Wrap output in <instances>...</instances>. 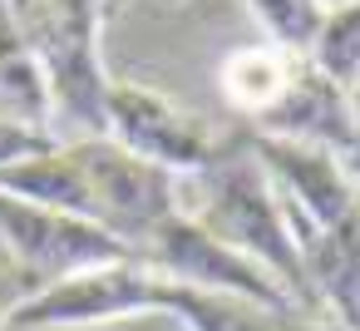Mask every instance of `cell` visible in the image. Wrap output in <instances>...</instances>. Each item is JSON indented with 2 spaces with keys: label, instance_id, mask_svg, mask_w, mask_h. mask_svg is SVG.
Here are the masks:
<instances>
[{
  "label": "cell",
  "instance_id": "16",
  "mask_svg": "<svg viewBox=\"0 0 360 331\" xmlns=\"http://www.w3.org/2000/svg\"><path fill=\"white\" fill-rule=\"evenodd\" d=\"M119 6H124V0H104V20H114V15H119Z\"/></svg>",
  "mask_w": 360,
  "mask_h": 331
},
{
  "label": "cell",
  "instance_id": "11",
  "mask_svg": "<svg viewBox=\"0 0 360 331\" xmlns=\"http://www.w3.org/2000/svg\"><path fill=\"white\" fill-rule=\"evenodd\" d=\"M262 15V25L271 30V40L291 55H306L321 20H326V0H247Z\"/></svg>",
  "mask_w": 360,
  "mask_h": 331
},
{
  "label": "cell",
  "instance_id": "6",
  "mask_svg": "<svg viewBox=\"0 0 360 331\" xmlns=\"http://www.w3.org/2000/svg\"><path fill=\"white\" fill-rule=\"evenodd\" d=\"M222 134L227 129H212L207 119H198L183 104L163 99L158 89L109 85V99H104V139H114L119 149H129L143 163H158V168L188 178V173H198L217 154Z\"/></svg>",
  "mask_w": 360,
  "mask_h": 331
},
{
  "label": "cell",
  "instance_id": "8",
  "mask_svg": "<svg viewBox=\"0 0 360 331\" xmlns=\"http://www.w3.org/2000/svg\"><path fill=\"white\" fill-rule=\"evenodd\" d=\"M301 272L321 311H330L345 331H360V213L335 227L296 232Z\"/></svg>",
  "mask_w": 360,
  "mask_h": 331
},
{
  "label": "cell",
  "instance_id": "10",
  "mask_svg": "<svg viewBox=\"0 0 360 331\" xmlns=\"http://www.w3.org/2000/svg\"><path fill=\"white\" fill-rule=\"evenodd\" d=\"M301 60L316 75H326L335 89L350 94V85L360 80V0H335V6H326V20H321L311 50Z\"/></svg>",
  "mask_w": 360,
  "mask_h": 331
},
{
  "label": "cell",
  "instance_id": "14",
  "mask_svg": "<svg viewBox=\"0 0 360 331\" xmlns=\"http://www.w3.org/2000/svg\"><path fill=\"white\" fill-rule=\"evenodd\" d=\"M281 331H345V326L326 311V316H291V321H281Z\"/></svg>",
  "mask_w": 360,
  "mask_h": 331
},
{
  "label": "cell",
  "instance_id": "1",
  "mask_svg": "<svg viewBox=\"0 0 360 331\" xmlns=\"http://www.w3.org/2000/svg\"><path fill=\"white\" fill-rule=\"evenodd\" d=\"M183 213L207 227L217 242H227L232 252L252 257L262 272H271L311 316H326L306 287V272H301V252H296V237L286 227V213H281V198L262 168V158L252 154L247 144V129H227L217 154L183 178Z\"/></svg>",
  "mask_w": 360,
  "mask_h": 331
},
{
  "label": "cell",
  "instance_id": "9",
  "mask_svg": "<svg viewBox=\"0 0 360 331\" xmlns=\"http://www.w3.org/2000/svg\"><path fill=\"white\" fill-rule=\"evenodd\" d=\"M296 65H301V55H291V50H281V45H252V50L227 55V65H222L217 80H222L227 104H232L242 119H257V114H266V109L286 94Z\"/></svg>",
  "mask_w": 360,
  "mask_h": 331
},
{
  "label": "cell",
  "instance_id": "2",
  "mask_svg": "<svg viewBox=\"0 0 360 331\" xmlns=\"http://www.w3.org/2000/svg\"><path fill=\"white\" fill-rule=\"evenodd\" d=\"M11 20L50 85L55 114L75 124L79 139H104V99L114 85L99 65L104 0H25Z\"/></svg>",
  "mask_w": 360,
  "mask_h": 331
},
{
  "label": "cell",
  "instance_id": "3",
  "mask_svg": "<svg viewBox=\"0 0 360 331\" xmlns=\"http://www.w3.org/2000/svg\"><path fill=\"white\" fill-rule=\"evenodd\" d=\"M134 262L168 277V282H183V287H198V292H217V296H237V301H252L271 316H311L271 272H262L252 257L232 252L227 242H217L207 227H198L188 213H168L139 247H134Z\"/></svg>",
  "mask_w": 360,
  "mask_h": 331
},
{
  "label": "cell",
  "instance_id": "5",
  "mask_svg": "<svg viewBox=\"0 0 360 331\" xmlns=\"http://www.w3.org/2000/svg\"><path fill=\"white\" fill-rule=\"evenodd\" d=\"M0 237L11 247V262L20 272H30L40 287L114 267V262H134V252L99 223H84V218H70L55 208H35L11 193H0Z\"/></svg>",
  "mask_w": 360,
  "mask_h": 331
},
{
  "label": "cell",
  "instance_id": "15",
  "mask_svg": "<svg viewBox=\"0 0 360 331\" xmlns=\"http://www.w3.org/2000/svg\"><path fill=\"white\" fill-rule=\"evenodd\" d=\"M345 99H350V124H355V154H350V178L360 183V80L350 85V94H345Z\"/></svg>",
  "mask_w": 360,
  "mask_h": 331
},
{
  "label": "cell",
  "instance_id": "12",
  "mask_svg": "<svg viewBox=\"0 0 360 331\" xmlns=\"http://www.w3.org/2000/svg\"><path fill=\"white\" fill-rule=\"evenodd\" d=\"M60 139L45 134V129H25V124H11L0 119V168H11L20 158H35V154H50Z\"/></svg>",
  "mask_w": 360,
  "mask_h": 331
},
{
  "label": "cell",
  "instance_id": "7",
  "mask_svg": "<svg viewBox=\"0 0 360 331\" xmlns=\"http://www.w3.org/2000/svg\"><path fill=\"white\" fill-rule=\"evenodd\" d=\"M247 129H252V134H266V139H286V144L321 149V154L340 158L345 173H350V154H355L350 99H345V89H335L326 75H316L306 60L296 65L286 94H281L266 114L247 119Z\"/></svg>",
  "mask_w": 360,
  "mask_h": 331
},
{
  "label": "cell",
  "instance_id": "13",
  "mask_svg": "<svg viewBox=\"0 0 360 331\" xmlns=\"http://www.w3.org/2000/svg\"><path fill=\"white\" fill-rule=\"evenodd\" d=\"M35 292H40V282L30 272H20L15 262H0V321H11V311Z\"/></svg>",
  "mask_w": 360,
  "mask_h": 331
},
{
  "label": "cell",
  "instance_id": "4",
  "mask_svg": "<svg viewBox=\"0 0 360 331\" xmlns=\"http://www.w3.org/2000/svg\"><path fill=\"white\" fill-rule=\"evenodd\" d=\"M70 154L89 188V218L114 232L129 252L168 218L183 213V178L134 158L114 139H70Z\"/></svg>",
  "mask_w": 360,
  "mask_h": 331
}]
</instances>
